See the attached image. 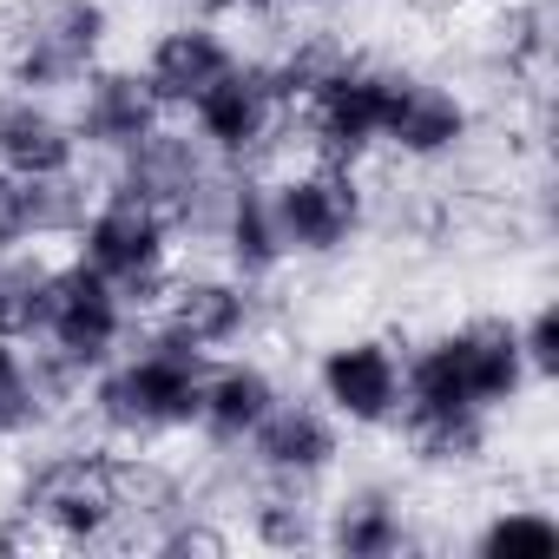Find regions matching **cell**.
I'll use <instances>...</instances> for the list:
<instances>
[{"label": "cell", "mask_w": 559, "mask_h": 559, "mask_svg": "<svg viewBox=\"0 0 559 559\" xmlns=\"http://www.w3.org/2000/svg\"><path fill=\"white\" fill-rule=\"evenodd\" d=\"M526 395H539V389L526 376L513 317L474 310L408 349V389H402V415L389 435H402L415 467L461 474V467L487 461L500 415H513Z\"/></svg>", "instance_id": "6da1fadb"}, {"label": "cell", "mask_w": 559, "mask_h": 559, "mask_svg": "<svg viewBox=\"0 0 559 559\" xmlns=\"http://www.w3.org/2000/svg\"><path fill=\"white\" fill-rule=\"evenodd\" d=\"M204 362L211 356H198L191 343H178V336H165L139 317L132 343L86 376L80 415L93 421V435L106 448H165V441L198 428Z\"/></svg>", "instance_id": "7a4b0ae2"}, {"label": "cell", "mask_w": 559, "mask_h": 559, "mask_svg": "<svg viewBox=\"0 0 559 559\" xmlns=\"http://www.w3.org/2000/svg\"><path fill=\"white\" fill-rule=\"evenodd\" d=\"M112 0H14V14L0 21V80L67 99L99 60H112Z\"/></svg>", "instance_id": "3957f363"}, {"label": "cell", "mask_w": 559, "mask_h": 559, "mask_svg": "<svg viewBox=\"0 0 559 559\" xmlns=\"http://www.w3.org/2000/svg\"><path fill=\"white\" fill-rule=\"evenodd\" d=\"M8 513H21L40 546H67V552H93V546L126 539V507H119V480H112L106 441L99 448L34 454L21 467V487H14Z\"/></svg>", "instance_id": "277c9868"}, {"label": "cell", "mask_w": 559, "mask_h": 559, "mask_svg": "<svg viewBox=\"0 0 559 559\" xmlns=\"http://www.w3.org/2000/svg\"><path fill=\"white\" fill-rule=\"evenodd\" d=\"M67 257L86 263L93 276H106V284L145 317V304L165 290V276L178 270V224L158 217L152 204L112 191V185H93L73 237H67Z\"/></svg>", "instance_id": "5b68a950"}, {"label": "cell", "mask_w": 559, "mask_h": 559, "mask_svg": "<svg viewBox=\"0 0 559 559\" xmlns=\"http://www.w3.org/2000/svg\"><path fill=\"white\" fill-rule=\"evenodd\" d=\"M389 86H395V67L362 53V47H343L317 80L310 93L290 106V132L304 139L310 158H330V165H369L382 152V126H389Z\"/></svg>", "instance_id": "8992f818"}, {"label": "cell", "mask_w": 559, "mask_h": 559, "mask_svg": "<svg viewBox=\"0 0 559 559\" xmlns=\"http://www.w3.org/2000/svg\"><path fill=\"white\" fill-rule=\"evenodd\" d=\"M263 185H270V217H276V237H284L290 263H336L369 237L376 204H369V185L356 165L304 158Z\"/></svg>", "instance_id": "52a82bcc"}, {"label": "cell", "mask_w": 559, "mask_h": 559, "mask_svg": "<svg viewBox=\"0 0 559 559\" xmlns=\"http://www.w3.org/2000/svg\"><path fill=\"white\" fill-rule=\"evenodd\" d=\"M145 323L191 343L198 356H230V349H250L257 330H263V284L224 270V263H178L165 276V290L145 304Z\"/></svg>", "instance_id": "ba28073f"}, {"label": "cell", "mask_w": 559, "mask_h": 559, "mask_svg": "<svg viewBox=\"0 0 559 559\" xmlns=\"http://www.w3.org/2000/svg\"><path fill=\"white\" fill-rule=\"evenodd\" d=\"M178 126H185L224 171H263L270 152H276V139L290 132V106L276 99L263 60L243 53L217 86H204V93L178 112Z\"/></svg>", "instance_id": "9c48e42d"}, {"label": "cell", "mask_w": 559, "mask_h": 559, "mask_svg": "<svg viewBox=\"0 0 559 559\" xmlns=\"http://www.w3.org/2000/svg\"><path fill=\"white\" fill-rule=\"evenodd\" d=\"M408 389V343L389 330H356L317 349L310 395L343 421V435H389Z\"/></svg>", "instance_id": "30bf717a"}, {"label": "cell", "mask_w": 559, "mask_h": 559, "mask_svg": "<svg viewBox=\"0 0 559 559\" xmlns=\"http://www.w3.org/2000/svg\"><path fill=\"white\" fill-rule=\"evenodd\" d=\"M106 185L126 191V198H139V204H152L158 217H171L178 237H185V230L204 237V217H211V204H217V191H224V165H217L185 126L165 119L152 139H139L126 158L106 165Z\"/></svg>", "instance_id": "8fae6325"}, {"label": "cell", "mask_w": 559, "mask_h": 559, "mask_svg": "<svg viewBox=\"0 0 559 559\" xmlns=\"http://www.w3.org/2000/svg\"><path fill=\"white\" fill-rule=\"evenodd\" d=\"M250 47L237 40V27L230 21H217V14H204V8H178V14H165L152 34H145V47H139V73H145V86L158 93V106L178 119L204 86H217L237 60H243Z\"/></svg>", "instance_id": "7c38bea8"}, {"label": "cell", "mask_w": 559, "mask_h": 559, "mask_svg": "<svg viewBox=\"0 0 559 559\" xmlns=\"http://www.w3.org/2000/svg\"><path fill=\"white\" fill-rule=\"evenodd\" d=\"M480 132V112L474 99L441 80V73H415V67H395V86H389V126H382V152L415 165V171H435V165H454Z\"/></svg>", "instance_id": "4fadbf2b"}, {"label": "cell", "mask_w": 559, "mask_h": 559, "mask_svg": "<svg viewBox=\"0 0 559 559\" xmlns=\"http://www.w3.org/2000/svg\"><path fill=\"white\" fill-rule=\"evenodd\" d=\"M343 441H349L343 421L317 395L284 389V402L250 428L237 461H243L250 480H284V487H317L323 493V480H336V467H343Z\"/></svg>", "instance_id": "5bb4252c"}, {"label": "cell", "mask_w": 559, "mask_h": 559, "mask_svg": "<svg viewBox=\"0 0 559 559\" xmlns=\"http://www.w3.org/2000/svg\"><path fill=\"white\" fill-rule=\"evenodd\" d=\"M67 119H73V139L93 165H112L126 158L139 139H152L171 112L158 106V93L145 86V73L132 60H99L73 93H67Z\"/></svg>", "instance_id": "9a60e30c"}, {"label": "cell", "mask_w": 559, "mask_h": 559, "mask_svg": "<svg viewBox=\"0 0 559 559\" xmlns=\"http://www.w3.org/2000/svg\"><path fill=\"white\" fill-rule=\"evenodd\" d=\"M80 389L86 382L73 369H60L53 356H40L14 330H0V448H21V441L47 435L60 415L80 408Z\"/></svg>", "instance_id": "2e32d148"}, {"label": "cell", "mask_w": 559, "mask_h": 559, "mask_svg": "<svg viewBox=\"0 0 559 559\" xmlns=\"http://www.w3.org/2000/svg\"><path fill=\"white\" fill-rule=\"evenodd\" d=\"M284 402V376H276L263 356L250 349H230V356H211L204 362V389H198V441L217 448V454H237L250 441V428Z\"/></svg>", "instance_id": "e0dca14e"}, {"label": "cell", "mask_w": 559, "mask_h": 559, "mask_svg": "<svg viewBox=\"0 0 559 559\" xmlns=\"http://www.w3.org/2000/svg\"><path fill=\"white\" fill-rule=\"evenodd\" d=\"M204 243L217 250L224 270L250 276V284H270L284 276V237H276V217H270V185L263 171H224V191L204 217Z\"/></svg>", "instance_id": "ac0fdd59"}, {"label": "cell", "mask_w": 559, "mask_h": 559, "mask_svg": "<svg viewBox=\"0 0 559 559\" xmlns=\"http://www.w3.org/2000/svg\"><path fill=\"white\" fill-rule=\"evenodd\" d=\"M0 171L8 178H67L86 171V152L73 139L67 99L27 93L0 80Z\"/></svg>", "instance_id": "d6986e66"}, {"label": "cell", "mask_w": 559, "mask_h": 559, "mask_svg": "<svg viewBox=\"0 0 559 559\" xmlns=\"http://www.w3.org/2000/svg\"><path fill=\"white\" fill-rule=\"evenodd\" d=\"M402 546H415V507L395 480H349L323 500V552L395 559Z\"/></svg>", "instance_id": "ffe728a7"}, {"label": "cell", "mask_w": 559, "mask_h": 559, "mask_svg": "<svg viewBox=\"0 0 559 559\" xmlns=\"http://www.w3.org/2000/svg\"><path fill=\"white\" fill-rule=\"evenodd\" d=\"M93 185L86 171H67V178H14L8 204H0V250H47V243H67L80 211H86Z\"/></svg>", "instance_id": "44dd1931"}, {"label": "cell", "mask_w": 559, "mask_h": 559, "mask_svg": "<svg viewBox=\"0 0 559 559\" xmlns=\"http://www.w3.org/2000/svg\"><path fill=\"white\" fill-rule=\"evenodd\" d=\"M224 513H237L243 539H257L270 552L323 546V493L317 487H284V480H250L243 474V487H237V500Z\"/></svg>", "instance_id": "7402d4cb"}, {"label": "cell", "mask_w": 559, "mask_h": 559, "mask_svg": "<svg viewBox=\"0 0 559 559\" xmlns=\"http://www.w3.org/2000/svg\"><path fill=\"white\" fill-rule=\"evenodd\" d=\"M467 546L480 559H552L559 552V513L546 500H500L474 520Z\"/></svg>", "instance_id": "603a6c76"}, {"label": "cell", "mask_w": 559, "mask_h": 559, "mask_svg": "<svg viewBox=\"0 0 559 559\" xmlns=\"http://www.w3.org/2000/svg\"><path fill=\"white\" fill-rule=\"evenodd\" d=\"M513 330H520V356H526L533 389H552V376H559V317H552V304H533L526 317H513Z\"/></svg>", "instance_id": "cb8c5ba5"}, {"label": "cell", "mask_w": 559, "mask_h": 559, "mask_svg": "<svg viewBox=\"0 0 559 559\" xmlns=\"http://www.w3.org/2000/svg\"><path fill=\"white\" fill-rule=\"evenodd\" d=\"M276 8H310V14H330V8H356V0H276Z\"/></svg>", "instance_id": "d4e9b609"}, {"label": "cell", "mask_w": 559, "mask_h": 559, "mask_svg": "<svg viewBox=\"0 0 559 559\" xmlns=\"http://www.w3.org/2000/svg\"><path fill=\"white\" fill-rule=\"evenodd\" d=\"M8 263H14V250H0V317H8Z\"/></svg>", "instance_id": "484cf974"}, {"label": "cell", "mask_w": 559, "mask_h": 559, "mask_svg": "<svg viewBox=\"0 0 559 559\" xmlns=\"http://www.w3.org/2000/svg\"><path fill=\"white\" fill-rule=\"evenodd\" d=\"M8 191H14V178H8V171H0V204H8Z\"/></svg>", "instance_id": "4316f807"}, {"label": "cell", "mask_w": 559, "mask_h": 559, "mask_svg": "<svg viewBox=\"0 0 559 559\" xmlns=\"http://www.w3.org/2000/svg\"><path fill=\"white\" fill-rule=\"evenodd\" d=\"M178 8H185V0H178Z\"/></svg>", "instance_id": "83f0119b"}]
</instances>
